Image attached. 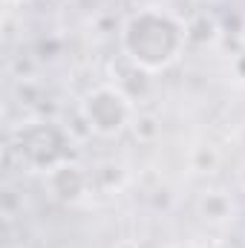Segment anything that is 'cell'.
Segmentation results:
<instances>
[{"instance_id":"obj_3","label":"cell","mask_w":245,"mask_h":248,"mask_svg":"<svg viewBox=\"0 0 245 248\" xmlns=\"http://www.w3.org/2000/svg\"><path fill=\"white\" fill-rule=\"evenodd\" d=\"M81 116L87 119V124L92 127L95 136L113 139L124 133V127H130L133 122V104L116 84H101L92 87L84 101H81Z\"/></svg>"},{"instance_id":"obj_7","label":"cell","mask_w":245,"mask_h":248,"mask_svg":"<svg viewBox=\"0 0 245 248\" xmlns=\"http://www.w3.org/2000/svg\"><path fill=\"white\" fill-rule=\"evenodd\" d=\"M130 130H133V136L141 141V144H150V141H156L159 139V133H162V122L156 119V116H136L133 122H130Z\"/></svg>"},{"instance_id":"obj_10","label":"cell","mask_w":245,"mask_h":248,"mask_svg":"<svg viewBox=\"0 0 245 248\" xmlns=\"http://www.w3.org/2000/svg\"><path fill=\"white\" fill-rule=\"evenodd\" d=\"M17 98H20V104H38V101H41V87H38L35 81L23 78V81L17 84Z\"/></svg>"},{"instance_id":"obj_8","label":"cell","mask_w":245,"mask_h":248,"mask_svg":"<svg viewBox=\"0 0 245 248\" xmlns=\"http://www.w3.org/2000/svg\"><path fill=\"white\" fill-rule=\"evenodd\" d=\"M92 176H95L98 187H104V190H116V187H122V182H124V168L122 165H116V162H104Z\"/></svg>"},{"instance_id":"obj_9","label":"cell","mask_w":245,"mask_h":248,"mask_svg":"<svg viewBox=\"0 0 245 248\" xmlns=\"http://www.w3.org/2000/svg\"><path fill=\"white\" fill-rule=\"evenodd\" d=\"M216 165H219V156H216L214 147H196L193 156H190V168L196 173H211Z\"/></svg>"},{"instance_id":"obj_5","label":"cell","mask_w":245,"mask_h":248,"mask_svg":"<svg viewBox=\"0 0 245 248\" xmlns=\"http://www.w3.org/2000/svg\"><path fill=\"white\" fill-rule=\"evenodd\" d=\"M199 217L211 225H222L228 219H234V199L225 190H205L199 196Z\"/></svg>"},{"instance_id":"obj_13","label":"cell","mask_w":245,"mask_h":248,"mask_svg":"<svg viewBox=\"0 0 245 248\" xmlns=\"http://www.w3.org/2000/svg\"><path fill=\"white\" fill-rule=\"evenodd\" d=\"M170 248H190V246H170Z\"/></svg>"},{"instance_id":"obj_11","label":"cell","mask_w":245,"mask_h":248,"mask_svg":"<svg viewBox=\"0 0 245 248\" xmlns=\"http://www.w3.org/2000/svg\"><path fill=\"white\" fill-rule=\"evenodd\" d=\"M231 69H234V75L245 81V49H240L237 55H234V61H231Z\"/></svg>"},{"instance_id":"obj_4","label":"cell","mask_w":245,"mask_h":248,"mask_svg":"<svg viewBox=\"0 0 245 248\" xmlns=\"http://www.w3.org/2000/svg\"><path fill=\"white\" fill-rule=\"evenodd\" d=\"M87 185H90V176H87L84 168L75 165V162H63V165L52 168V170L46 173V190H49V196H52L55 202H61V205L78 202V199L87 193Z\"/></svg>"},{"instance_id":"obj_6","label":"cell","mask_w":245,"mask_h":248,"mask_svg":"<svg viewBox=\"0 0 245 248\" xmlns=\"http://www.w3.org/2000/svg\"><path fill=\"white\" fill-rule=\"evenodd\" d=\"M184 38H187V44H193V46L214 44V41L219 38V23H216V17H211L208 12L193 15V17L184 23Z\"/></svg>"},{"instance_id":"obj_1","label":"cell","mask_w":245,"mask_h":248,"mask_svg":"<svg viewBox=\"0 0 245 248\" xmlns=\"http://www.w3.org/2000/svg\"><path fill=\"white\" fill-rule=\"evenodd\" d=\"M119 44H122V55L133 66L153 75L176 63L187 38H184V26L173 15L162 9H138L122 23Z\"/></svg>"},{"instance_id":"obj_2","label":"cell","mask_w":245,"mask_h":248,"mask_svg":"<svg viewBox=\"0 0 245 248\" xmlns=\"http://www.w3.org/2000/svg\"><path fill=\"white\" fill-rule=\"evenodd\" d=\"M9 144L15 147L20 168L49 173L52 168L69 162L72 136L66 133V127H61V124L41 119V122H29V124H23L20 130H15Z\"/></svg>"},{"instance_id":"obj_12","label":"cell","mask_w":245,"mask_h":248,"mask_svg":"<svg viewBox=\"0 0 245 248\" xmlns=\"http://www.w3.org/2000/svg\"><path fill=\"white\" fill-rule=\"evenodd\" d=\"M6 3H29V0H6Z\"/></svg>"}]
</instances>
